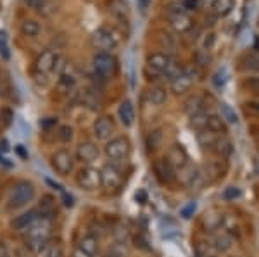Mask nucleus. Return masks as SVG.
I'll return each mask as SVG.
<instances>
[{"mask_svg": "<svg viewBox=\"0 0 259 257\" xmlns=\"http://www.w3.org/2000/svg\"><path fill=\"white\" fill-rule=\"evenodd\" d=\"M54 221L52 216H40L32 226L25 231V242L30 250L38 252L50 238H52Z\"/></svg>", "mask_w": 259, "mask_h": 257, "instance_id": "1", "label": "nucleus"}, {"mask_svg": "<svg viewBox=\"0 0 259 257\" xmlns=\"http://www.w3.org/2000/svg\"><path fill=\"white\" fill-rule=\"evenodd\" d=\"M35 185L32 181H19V183L14 185L12 188V194L9 197V204L7 209L9 211H18V209L28 205L30 202L35 199Z\"/></svg>", "mask_w": 259, "mask_h": 257, "instance_id": "2", "label": "nucleus"}, {"mask_svg": "<svg viewBox=\"0 0 259 257\" xmlns=\"http://www.w3.org/2000/svg\"><path fill=\"white\" fill-rule=\"evenodd\" d=\"M121 42V36L116 31L114 28H109V26H100L94 31L92 35V43L94 47H97L102 52H109V50H114L116 47Z\"/></svg>", "mask_w": 259, "mask_h": 257, "instance_id": "3", "label": "nucleus"}, {"mask_svg": "<svg viewBox=\"0 0 259 257\" xmlns=\"http://www.w3.org/2000/svg\"><path fill=\"white\" fill-rule=\"evenodd\" d=\"M76 183L80 188L87 192H94L97 188L102 187V176H100V171L92 166H85L78 171L76 174Z\"/></svg>", "mask_w": 259, "mask_h": 257, "instance_id": "4", "label": "nucleus"}, {"mask_svg": "<svg viewBox=\"0 0 259 257\" xmlns=\"http://www.w3.org/2000/svg\"><path fill=\"white\" fill-rule=\"evenodd\" d=\"M131 152V142L126 137H114L105 145V155L111 161H121L126 159Z\"/></svg>", "mask_w": 259, "mask_h": 257, "instance_id": "5", "label": "nucleus"}, {"mask_svg": "<svg viewBox=\"0 0 259 257\" xmlns=\"http://www.w3.org/2000/svg\"><path fill=\"white\" fill-rule=\"evenodd\" d=\"M176 176L180 178V181H182L185 187L189 188H197L200 187V185L204 183V180H206V174H204V171L200 168H197V166H192L189 162V164H185L182 169H178L176 171Z\"/></svg>", "mask_w": 259, "mask_h": 257, "instance_id": "6", "label": "nucleus"}, {"mask_svg": "<svg viewBox=\"0 0 259 257\" xmlns=\"http://www.w3.org/2000/svg\"><path fill=\"white\" fill-rule=\"evenodd\" d=\"M94 69L95 74L100 78H111L116 73V59L109 52H97L94 56Z\"/></svg>", "mask_w": 259, "mask_h": 257, "instance_id": "7", "label": "nucleus"}, {"mask_svg": "<svg viewBox=\"0 0 259 257\" xmlns=\"http://www.w3.org/2000/svg\"><path fill=\"white\" fill-rule=\"evenodd\" d=\"M50 164H52L54 171H56L57 174H61V176H67L74 168L73 155L67 150H64V148L63 150H57L56 154L50 157Z\"/></svg>", "mask_w": 259, "mask_h": 257, "instance_id": "8", "label": "nucleus"}, {"mask_svg": "<svg viewBox=\"0 0 259 257\" xmlns=\"http://www.w3.org/2000/svg\"><path fill=\"white\" fill-rule=\"evenodd\" d=\"M102 187L107 190H118L123 183V173L116 164H105L100 171Z\"/></svg>", "mask_w": 259, "mask_h": 257, "instance_id": "9", "label": "nucleus"}, {"mask_svg": "<svg viewBox=\"0 0 259 257\" xmlns=\"http://www.w3.org/2000/svg\"><path fill=\"white\" fill-rule=\"evenodd\" d=\"M154 174L162 185H171L176 180V169L168 162V159H158L152 166Z\"/></svg>", "mask_w": 259, "mask_h": 257, "instance_id": "10", "label": "nucleus"}, {"mask_svg": "<svg viewBox=\"0 0 259 257\" xmlns=\"http://www.w3.org/2000/svg\"><path fill=\"white\" fill-rule=\"evenodd\" d=\"M57 60H59V57H57L52 50H45V52H42L38 56V59H36V64H35L36 73H38L42 78H45L47 74L52 73V71L56 69Z\"/></svg>", "mask_w": 259, "mask_h": 257, "instance_id": "11", "label": "nucleus"}, {"mask_svg": "<svg viewBox=\"0 0 259 257\" xmlns=\"http://www.w3.org/2000/svg\"><path fill=\"white\" fill-rule=\"evenodd\" d=\"M171 64H173L171 57L166 56V54H161V52L152 54L147 59V67L152 69V73H156V74H166V71L171 67Z\"/></svg>", "mask_w": 259, "mask_h": 257, "instance_id": "12", "label": "nucleus"}, {"mask_svg": "<svg viewBox=\"0 0 259 257\" xmlns=\"http://www.w3.org/2000/svg\"><path fill=\"white\" fill-rule=\"evenodd\" d=\"M40 216H42V214H40L36 209H30V211H26V212H23V214L16 216V218L11 221V226H12V229H16V231L25 233L26 229H28L30 226H32L33 223H35L36 219L40 218Z\"/></svg>", "mask_w": 259, "mask_h": 257, "instance_id": "13", "label": "nucleus"}, {"mask_svg": "<svg viewBox=\"0 0 259 257\" xmlns=\"http://www.w3.org/2000/svg\"><path fill=\"white\" fill-rule=\"evenodd\" d=\"M98 155H100V150H98V147L94 142H81V143L78 145V150H76L78 161L85 162V164H92L94 161H97Z\"/></svg>", "mask_w": 259, "mask_h": 257, "instance_id": "14", "label": "nucleus"}, {"mask_svg": "<svg viewBox=\"0 0 259 257\" xmlns=\"http://www.w3.org/2000/svg\"><path fill=\"white\" fill-rule=\"evenodd\" d=\"M194 85V74L189 71H182L175 80H171V92L175 95H183L187 93Z\"/></svg>", "mask_w": 259, "mask_h": 257, "instance_id": "15", "label": "nucleus"}, {"mask_svg": "<svg viewBox=\"0 0 259 257\" xmlns=\"http://www.w3.org/2000/svg\"><path fill=\"white\" fill-rule=\"evenodd\" d=\"M169 23L171 26L176 29L178 33H187L190 28H192V19L185 14L183 9H178V11H171L169 12Z\"/></svg>", "mask_w": 259, "mask_h": 257, "instance_id": "16", "label": "nucleus"}, {"mask_svg": "<svg viewBox=\"0 0 259 257\" xmlns=\"http://www.w3.org/2000/svg\"><path fill=\"white\" fill-rule=\"evenodd\" d=\"M112 133H114V123L111 121V117H98L94 123V135L98 140H107Z\"/></svg>", "mask_w": 259, "mask_h": 257, "instance_id": "17", "label": "nucleus"}, {"mask_svg": "<svg viewBox=\"0 0 259 257\" xmlns=\"http://www.w3.org/2000/svg\"><path fill=\"white\" fill-rule=\"evenodd\" d=\"M166 159H168V162L176 171L182 169L185 164H189V155H187V152L182 148V145H173V147L169 148V154Z\"/></svg>", "mask_w": 259, "mask_h": 257, "instance_id": "18", "label": "nucleus"}, {"mask_svg": "<svg viewBox=\"0 0 259 257\" xmlns=\"http://www.w3.org/2000/svg\"><path fill=\"white\" fill-rule=\"evenodd\" d=\"M118 116L125 126H131V124L135 123V107L133 104H131V100H123V102L119 104Z\"/></svg>", "mask_w": 259, "mask_h": 257, "instance_id": "19", "label": "nucleus"}, {"mask_svg": "<svg viewBox=\"0 0 259 257\" xmlns=\"http://www.w3.org/2000/svg\"><path fill=\"white\" fill-rule=\"evenodd\" d=\"M206 106L207 104H206V100H204L202 97L194 95L185 102V111L189 113V116L192 117V116H197V114L206 113Z\"/></svg>", "mask_w": 259, "mask_h": 257, "instance_id": "20", "label": "nucleus"}, {"mask_svg": "<svg viewBox=\"0 0 259 257\" xmlns=\"http://www.w3.org/2000/svg\"><path fill=\"white\" fill-rule=\"evenodd\" d=\"M38 257H63V245L57 240H49L38 250Z\"/></svg>", "mask_w": 259, "mask_h": 257, "instance_id": "21", "label": "nucleus"}, {"mask_svg": "<svg viewBox=\"0 0 259 257\" xmlns=\"http://www.w3.org/2000/svg\"><path fill=\"white\" fill-rule=\"evenodd\" d=\"M233 0H213L211 2V11L216 16H220V18H225V16H228L233 11Z\"/></svg>", "mask_w": 259, "mask_h": 257, "instance_id": "22", "label": "nucleus"}, {"mask_svg": "<svg viewBox=\"0 0 259 257\" xmlns=\"http://www.w3.org/2000/svg\"><path fill=\"white\" fill-rule=\"evenodd\" d=\"M206 131H211V133L216 135H225L227 133V124L221 119L220 116H207V123H206Z\"/></svg>", "mask_w": 259, "mask_h": 257, "instance_id": "23", "label": "nucleus"}, {"mask_svg": "<svg viewBox=\"0 0 259 257\" xmlns=\"http://www.w3.org/2000/svg\"><path fill=\"white\" fill-rule=\"evenodd\" d=\"M78 249H81L85 254H88V256H97L98 252V240L95 238V236L88 235V236H83L80 242V245H78Z\"/></svg>", "mask_w": 259, "mask_h": 257, "instance_id": "24", "label": "nucleus"}, {"mask_svg": "<svg viewBox=\"0 0 259 257\" xmlns=\"http://www.w3.org/2000/svg\"><path fill=\"white\" fill-rule=\"evenodd\" d=\"M213 152H216L220 157H228V155L231 154V143L230 140H228L225 135H220L216 140V143H214L213 147Z\"/></svg>", "mask_w": 259, "mask_h": 257, "instance_id": "25", "label": "nucleus"}, {"mask_svg": "<svg viewBox=\"0 0 259 257\" xmlns=\"http://www.w3.org/2000/svg\"><path fill=\"white\" fill-rule=\"evenodd\" d=\"M220 114H221L220 117L225 121V123H228V124H237V123H238L237 113H235V109L230 106V104L221 102V104H220Z\"/></svg>", "mask_w": 259, "mask_h": 257, "instance_id": "26", "label": "nucleus"}, {"mask_svg": "<svg viewBox=\"0 0 259 257\" xmlns=\"http://www.w3.org/2000/svg\"><path fill=\"white\" fill-rule=\"evenodd\" d=\"M166 99H168V95H166L164 88H161V86H152V88H149L147 100L151 104H154V106H161V104L166 102Z\"/></svg>", "mask_w": 259, "mask_h": 257, "instance_id": "27", "label": "nucleus"}, {"mask_svg": "<svg viewBox=\"0 0 259 257\" xmlns=\"http://www.w3.org/2000/svg\"><path fill=\"white\" fill-rule=\"evenodd\" d=\"M213 245L216 250H221V252H227V250L231 249V236L228 233L221 231L218 235H214L213 238Z\"/></svg>", "mask_w": 259, "mask_h": 257, "instance_id": "28", "label": "nucleus"}, {"mask_svg": "<svg viewBox=\"0 0 259 257\" xmlns=\"http://www.w3.org/2000/svg\"><path fill=\"white\" fill-rule=\"evenodd\" d=\"M242 69L249 71V73H258L259 71V54L251 52V54H245L244 59H242Z\"/></svg>", "mask_w": 259, "mask_h": 257, "instance_id": "29", "label": "nucleus"}, {"mask_svg": "<svg viewBox=\"0 0 259 257\" xmlns=\"http://www.w3.org/2000/svg\"><path fill=\"white\" fill-rule=\"evenodd\" d=\"M21 31L25 36H36L40 33V25L33 19H25L21 23Z\"/></svg>", "mask_w": 259, "mask_h": 257, "instance_id": "30", "label": "nucleus"}, {"mask_svg": "<svg viewBox=\"0 0 259 257\" xmlns=\"http://www.w3.org/2000/svg\"><path fill=\"white\" fill-rule=\"evenodd\" d=\"M204 174H206V178L211 176L213 180H214V178L223 176V168H221V162L220 161L209 162V164H207V168H206V171H204Z\"/></svg>", "mask_w": 259, "mask_h": 257, "instance_id": "31", "label": "nucleus"}, {"mask_svg": "<svg viewBox=\"0 0 259 257\" xmlns=\"http://www.w3.org/2000/svg\"><path fill=\"white\" fill-rule=\"evenodd\" d=\"M242 86H244L247 92L254 93V95H259V76H249L242 81Z\"/></svg>", "mask_w": 259, "mask_h": 257, "instance_id": "32", "label": "nucleus"}, {"mask_svg": "<svg viewBox=\"0 0 259 257\" xmlns=\"http://www.w3.org/2000/svg\"><path fill=\"white\" fill-rule=\"evenodd\" d=\"M54 209H56V204H54V199L50 195H45L42 199V204H40V214L42 216H52Z\"/></svg>", "mask_w": 259, "mask_h": 257, "instance_id": "33", "label": "nucleus"}, {"mask_svg": "<svg viewBox=\"0 0 259 257\" xmlns=\"http://www.w3.org/2000/svg\"><path fill=\"white\" fill-rule=\"evenodd\" d=\"M25 2L30 9L36 12H43V14H47V9H50V4L47 0H25Z\"/></svg>", "mask_w": 259, "mask_h": 257, "instance_id": "34", "label": "nucleus"}, {"mask_svg": "<svg viewBox=\"0 0 259 257\" xmlns=\"http://www.w3.org/2000/svg\"><path fill=\"white\" fill-rule=\"evenodd\" d=\"M227 80H228V71H227V67H221V69L218 71L216 74H214L213 83H214V86H216V88H223V85L227 83Z\"/></svg>", "mask_w": 259, "mask_h": 257, "instance_id": "35", "label": "nucleus"}, {"mask_svg": "<svg viewBox=\"0 0 259 257\" xmlns=\"http://www.w3.org/2000/svg\"><path fill=\"white\" fill-rule=\"evenodd\" d=\"M242 195L240 188L238 187H227L223 190V199L225 200H235V199H238Z\"/></svg>", "mask_w": 259, "mask_h": 257, "instance_id": "36", "label": "nucleus"}, {"mask_svg": "<svg viewBox=\"0 0 259 257\" xmlns=\"http://www.w3.org/2000/svg\"><path fill=\"white\" fill-rule=\"evenodd\" d=\"M126 4L123 2V0H114L111 4V11L114 12L116 16H121V18H125V14H126Z\"/></svg>", "mask_w": 259, "mask_h": 257, "instance_id": "37", "label": "nucleus"}, {"mask_svg": "<svg viewBox=\"0 0 259 257\" xmlns=\"http://www.w3.org/2000/svg\"><path fill=\"white\" fill-rule=\"evenodd\" d=\"M245 111H247L251 116L259 117V102H247L245 104Z\"/></svg>", "mask_w": 259, "mask_h": 257, "instance_id": "38", "label": "nucleus"}, {"mask_svg": "<svg viewBox=\"0 0 259 257\" xmlns=\"http://www.w3.org/2000/svg\"><path fill=\"white\" fill-rule=\"evenodd\" d=\"M71 137H73V128H69V126L61 128V140L67 142V140H71Z\"/></svg>", "mask_w": 259, "mask_h": 257, "instance_id": "39", "label": "nucleus"}, {"mask_svg": "<svg viewBox=\"0 0 259 257\" xmlns=\"http://www.w3.org/2000/svg\"><path fill=\"white\" fill-rule=\"evenodd\" d=\"M197 4H199V0H183V11H194V9H197Z\"/></svg>", "mask_w": 259, "mask_h": 257, "instance_id": "40", "label": "nucleus"}, {"mask_svg": "<svg viewBox=\"0 0 259 257\" xmlns=\"http://www.w3.org/2000/svg\"><path fill=\"white\" fill-rule=\"evenodd\" d=\"M195 207H197V205L194 204V202H192V204H189L187 207L182 209V216H183V218H190V216H192L194 212H195Z\"/></svg>", "mask_w": 259, "mask_h": 257, "instance_id": "41", "label": "nucleus"}, {"mask_svg": "<svg viewBox=\"0 0 259 257\" xmlns=\"http://www.w3.org/2000/svg\"><path fill=\"white\" fill-rule=\"evenodd\" d=\"M0 52H4L7 57V38H5L4 31H0Z\"/></svg>", "mask_w": 259, "mask_h": 257, "instance_id": "42", "label": "nucleus"}, {"mask_svg": "<svg viewBox=\"0 0 259 257\" xmlns=\"http://www.w3.org/2000/svg\"><path fill=\"white\" fill-rule=\"evenodd\" d=\"M14 256H16V257H33L32 252L28 250V247H23V249H18V250L14 252Z\"/></svg>", "mask_w": 259, "mask_h": 257, "instance_id": "43", "label": "nucleus"}, {"mask_svg": "<svg viewBox=\"0 0 259 257\" xmlns=\"http://www.w3.org/2000/svg\"><path fill=\"white\" fill-rule=\"evenodd\" d=\"M135 199H137V202H140V204H145V202H147V192L138 190L137 194H135Z\"/></svg>", "mask_w": 259, "mask_h": 257, "instance_id": "44", "label": "nucleus"}, {"mask_svg": "<svg viewBox=\"0 0 259 257\" xmlns=\"http://www.w3.org/2000/svg\"><path fill=\"white\" fill-rule=\"evenodd\" d=\"M151 5V0H138V7H140L142 12H145Z\"/></svg>", "mask_w": 259, "mask_h": 257, "instance_id": "45", "label": "nucleus"}, {"mask_svg": "<svg viewBox=\"0 0 259 257\" xmlns=\"http://www.w3.org/2000/svg\"><path fill=\"white\" fill-rule=\"evenodd\" d=\"M56 123H57V121L54 119V117H47V121H42V126L43 128H50V126H54Z\"/></svg>", "mask_w": 259, "mask_h": 257, "instance_id": "46", "label": "nucleus"}, {"mask_svg": "<svg viewBox=\"0 0 259 257\" xmlns=\"http://www.w3.org/2000/svg\"><path fill=\"white\" fill-rule=\"evenodd\" d=\"M16 152H18V154L21 155L23 159H28V154H26V152L23 150V145H18V147H16Z\"/></svg>", "mask_w": 259, "mask_h": 257, "instance_id": "47", "label": "nucleus"}, {"mask_svg": "<svg viewBox=\"0 0 259 257\" xmlns=\"http://www.w3.org/2000/svg\"><path fill=\"white\" fill-rule=\"evenodd\" d=\"M73 257H92V256H88V254H85L81 249H76V250H74V254H73Z\"/></svg>", "mask_w": 259, "mask_h": 257, "instance_id": "48", "label": "nucleus"}, {"mask_svg": "<svg viewBox=\"0 0 259 257\" xmlns=\"http://www.w3.org/2000/svg\"><path fill=\"white\" fill-rule=\"evenodd\" d=\"M0 257H9V254H7V249H5L4 245H0Z\"/></svg>", "mask_w": 259, "mask_h": 257, "instance_id": "49", "label": "nucleus"}, {"mask_svg": "<svg viewBox=\"0 0 259 257\" xmlns=\"http://www.w3.org/2000/svg\"><path fill=\"white\" fill-rule=\"evenodd\" d=\"M254 173L259 176V157L256 159V162H254Z\"/></svg>", "mask_w": 259, "mask_h": 257, "instance_id": "50", "label": "nucleus"}, {"mask_svg": "<svg viewBox=\"0 0 259 257\" xmlns=\"http://www.w3.org/2000/svg\"><path fill=\"white\" fill-rule=\"evenodd\" d=\"M258 26H259V14H258Z\"/></svg>", "mask_w": 259, "mask_h": 257, "instance_id": "51", "label": "nucleus"}, {"mask_svg": "<svg viewBox=\"0 0 259 257\" xmlns=\"http://www.w3.org/2000/svg\"><path fill=\"white\" fill-rule=\"evenodd\" d=\"M206 257H214V256H206Z\"/></svg>", "mask_w": 259, "mask_h": 257, "instance_id": "52", "label": "nucleus"}]
</instances>
